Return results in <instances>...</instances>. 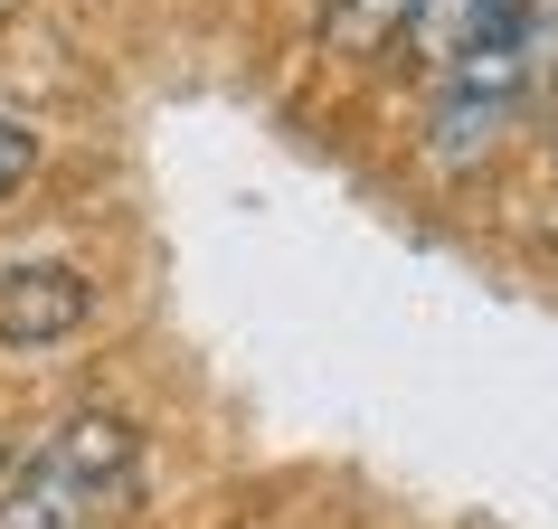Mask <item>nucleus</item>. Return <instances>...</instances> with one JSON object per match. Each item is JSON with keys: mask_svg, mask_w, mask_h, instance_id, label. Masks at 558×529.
Instances as JSON below:
<instances>
[{"mask_svg": "<svg viewBox=\"0 0 558 529\" xmlns=\"http://www.w3.org/2000/svg\"><path fill=\"white\" fill-rule=\"evenodd\" d=\"M143 482V435L123 416H66L20 472H0V529H86Z\"/></svg>", "mask_w": 558, "mask_h": 529, "instance_id": "obj_1", "label": "nucleus"}, {"mask_svg": "<svg viewBox=\"0 0 558 529\" xmlns=\"http://www.w3.org/2000/svg\"><path fill=\"white\" fill-rule=\"evenodd\" d=\"M530 48H539V10L530 20H501V29H473L454 58H445V86H436V114H426V151L445 171H464L501 143V123L521 114V86H530Z\"/></svg>", "mask_w": 558, "mask_h": 529, "instance_id": "obj_2", "label": "nucleus"}, {"mask_svg": "<svg viewBox=\"0 0 558 529\" xmlns=\"http://www.w3.org/2000/svg\"><path fill=\"white\" fill-rule=\"evenodd\" d=\"M86 322V274L76 264H10L0 274V341L10 350H58Z\"/></svg>", "mask_w": 558, "mask_h": 529, "instance_id": "obj_3", "label": "nucleus"}, {"mask_svg": "<svg viewBox=\"0 0 558 529\" xmlns=\"http://www.w3.org/2000/svg\"><path fill=\"white\" fill-rule=\"evenodd\" d=\"M398 20H408V0H331V38L341 48H379Z\"/></svg>", "mask_w": 558, "mask_h": 529, "instance_id": "obj_4", "label": "nucleus"}, {"mask_svg": "<svg viewBox=\"0 0 558 529\" xmlns=\"http://www.w3.org/2000/svg\"><path fill=\"white\" fill-rule=\"evenodd\" d=\"M29 171H38V123L0 114V199H10V189H20Z\"/></svg>", "mask_w": 558, "mask_h": 529, "instance_id": "obj_5", "label": "nucleus"}, {"mask_svg": "<svg viewBox=\"0 0 558 529\" xmlns=\"http://www.w3.org/2000/svg\"><path fill=\"white\" fill-rule=\"evenodd\" d=\"M0 10H10V0H0Z\"/></svg>", "mask_w": 558, "mask_h": 529, "instance_id": "obj_6", "label": "nucleus"}]
</instances>
